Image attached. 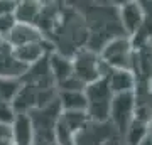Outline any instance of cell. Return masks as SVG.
<instances>
[{
  "label": "cell",
  "mask_w": 152,
  "mask_h": 145,
  "mask_svg": "<svg viewBox=\"0 0 152 145\" xmlns=\"http://www.w3.org/2000/svg\"><path fill=\"white\" fill-rule=\"evenodd\" d=\"M27 66L17 59L12 49L5 42L0 46V79L7 81H20L27 73Z\"/></svg>",
  "instance_id": "7"
},
{
  "label": "cell",
  "mask_w": 152,
  "mask_h": 145,
  "mask_svg": "<svg viewBox=\"0 0 152 145\" xmlns=\"http://www.w3.org/2000/svg\"><path fill=\"white\" fill-rule=\"evenodd\" d=\"M98 56L107 68L110 69H129L134 71L135 49L134 42L127 36H117L110 39L103 47L98 51Z\"/></svg>",
  "instance_id": "2"
},
{
  "label": "cell",
  "mask_w": 152,
  "mask_h": 145,
  "mask_svg": "<svg viewBox=\"0 0 152 145\" xmlns=\"http://www.w3.org/2000/svg\"><path fill=\"white\" fill-rule=\"evenodd\" d=\"M19 81H7L0 79V105L2 103H12L15 98L17 91H19Z\"/></svg>",
  "instance_id": "13"
},
{
  "label": "cell",
  "mask_w": 152,
  "mask_h": 145,
  "mask_svg": "<svg viewBox=\"0 0 152 145\" xmlns=\"http://www.w3.org/2000/svg\"><path fill=\"white\" fill-rule=\"evenodd\" d=\"M140 145H152V123L147 125V137L144 138V142Z\"/></svg>",
  "instance_id": "17"
},
{
  "label": "cell",
  "mask_w": 152,
  "mask_h": 145,
  "mask_svg": "<svg viewBox=\"0 0 152 145\" xmlns=\"http://www.w3.org/2000/svg\"><path fill=\"white\" fill-rule=\"evenodd\" d=\"M103 78L107 79L110 91L113 95H124V93H135L137 76L134 71L129 69H110L105 66Z\"/></svg>",
  "instance_id": "6"
},
{
  "label": "cell",
  "mask_w": 152,
  "mask_h": 145,
  "mask_svg": "<svg viewBox=\"0 0 152 145\" xmlns=\"http://www.w3.org/2000/svg\"><path fill=\"white\" fill-rule=\"evenodd\" d=\"M48 66H49V71H51L53 79H54L58 88L61 85H64L68 79L73 78V63H71V58L58 52V51H51L49 52Z\"/></svg>",
  "instance_id": "9"
},
{
  "label": "cell",
  "mask_w": 152,
  "mask_h": 145,
  "mask_svg": "<svg viewBox=\"0 0 152 145\" xmlns=\"http://www.w3.org/2000/svg\"><path fill=\"white\" fill-rule=\"evenodd\" d=\"M17 2H9V0H0V17L15 14Z\"/></svg>",
  "instance_id": "16"
},
{
  "label": "cell",
  "mask_w": 152,
  "mask_h": 145,
  "mask_svg": "<svg viewBox=\"0 0 152 145\" xmlns=\"http://www.w3.org/2000/svg\"><path fill=\"white\" fill-rule=\"evenodd\" d=\"M41 10H42V2H17L15 20L37 27Z\"/></svg>",
  "instance_id": "12"
},
{
  "label": "cell",
  "mask_w": 152,
  "mask_h": 145,
  "mask_svg": "<svg viewBox=\"0 0 152 145\" xmlns=\"http://www.w3.org/2000/svg\"><path fill=\"white\" fill-rule=\"evenodd\" d=\"M58 103L63 113H86V98L83 90H58Z\"/></svg>",
  "instance_id": "11"
},
{
  "label": "cell",
  "mask_w": 152,
  "mask_h": 145,
  "mask_svg": "<svg viewBox=\"0 0 152 145\" xmlns=\"http://www.w3.org/2000/svg\"><path fill=\"white\" fill-rule=\"evenodd\" d=\"M137 118V101L135 93H124V95H113L112 106H110L108 123L115 130V133L125 138L127 130L130 128L134 120Z\"/></svg>",
  "instance_id": "4"
},
{
  "label": "cell",
  "mask_w": 152,
  "mask_h": 145,
  "mask_svg": "<svg viewBox=\"0 0 152 145\" xmlns=\"http://www.w3.org/2000/svg\"><path fill=\"white\" fill-rule=\"evenodd\" d=\"M2 44H4V41H2V39H0V46H2Z\"/></svg>",
  "instance_id": "18"
},
{
  "label": "cell",
  "mask_w": 152,
  "mask_h": 145,
  "mask_svg": "<svg viewBox=\"0 0 152 145\" xmlns=\"http://www.w3.org/2000/svg\"><path fill=\"white\" fill-rule=\"evenodd\" d=\"M17 24L15 20V14H10V15H2L0 17V39L5 41V37L9 36L14 26Z\"/></svg>",
  "instance_id": "14"
},
{
  "label": "cell",
  "mask_w": 152,
  "mask_h": 145,
  "mask_svg": "<svg viewBox=\"0 0 152 145\" xmlns=\"http://www.w3.org/2000/svg\"><path fill=\"white\" fill-rule=\"evenodd\" d=\"M0 145H15L14 144V137H12L10 125L0 123Z\"/></svg>",
  "instance_id": "15"
},
{
  "label": "cell",
  "mask_w": 152,
  "mask_h": 145,
  "mask_svg": "<svg viewBox=\"0 0 152 145\" xmlns=\"http://www.w3.org/2000/svg\"><path fill=\"white\" fill-rule=\"evenodd\" d=\"M86 98V117L91 123H108L110 118V106L113 100V93L110 91L107 79L103 76L95 83L88 85L85 90Z\"/></svg>",
  "instance_id": "1"
},
{
  "label": "cell",
  "mask_w": 152,
  "mask_h": 145,
  "mask_svg": "<svg viewBox=\"0 0 152 145\" xmlns=\"http://www.w3.org/2000/svg\"><path fill=\"white\" fill-rule=\"evenodd\" d=\"M120 27L127 37H135L145 24V12L144 7L137 2H125L117 9Z\"/></svg>",
  "instance_id": "5"
},
{
  "label": "cell",
  "mask_w": 152,
  "mask_h": 145,
  "mask_svg": "<svg viewBox=\"0 0 152 145\" xmlns=\"http://www.w3.org/2000/svg\"><path fill=\"white\" fill-rule=\"evenodd\" d=\"M10 128L15 145H34V125L27 113H15Z\"/></svg>",
  "instance_id": "10"
},
{
  "label": "cell",
  "mask_w": 152,
  "mask_h": 145,
  "mask_svg": "<svg viewBox=\"0 0 152 145\" xmlns=\"http://www.w3.org/2000/svg\"><path fill=\"white\" fill-rule=\"evenodd\" d=\"M46 36H44L37 27L29 26V24H22V22H17L14 29H12L9 36L5 37L4 42L9 46V47H20V46H26V44H32V42H39V41H46Z\"/></svg>",
  "instance_id": "8"
},
{
  "label": "cell",
  "mask_w": 152,
  "mask_h": 145,
  "mask_svg": "<svg viewBox=\"0 0 152 145\" xmlns=\"http://www.w3.org/2000/svg\"><path fill=\"white\" fill-rule=\"evenodd\" d=\"M71 63H73V78L83 88L95 83L105 74V64L102 63L98 52L88 47L76 51L71 56Z\"/></svg>",
  "instance_id": "3"
}]
</instances>
